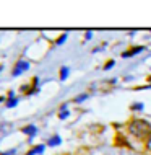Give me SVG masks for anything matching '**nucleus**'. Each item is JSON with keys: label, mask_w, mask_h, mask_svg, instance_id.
<instances>
[{"label": "nucleus", "mask_w": 151, "mask_h": 155, "mask_svg": "<svg viewBox=\"0 0 151 155\" xmlns=\"http://www.w3.org/2000/svg\"><path fill=\"white\" fill-rule=\"evenodd\" d=\"M132 110H138V111H141V110H143V104H141V103H135V104H132Z\"/></svg>", "instance_id": "10"}, {"label": "nucleus", "mask_w": 151, "mask_h": 155, "mask_svg": "<svg viewBox=\"0 0 151 155\" xmlns=\"http://www.w3.org/2000/svg\"><path fill=\"white\" fill-rule=\"evenodd\" d=\"M44 145H36L34 149H31V152H28V155H37V153H42Z\"/></svg>", "instance_id": "4"}, {"label": "nucleus", "mask_w": 151, "mask_h": 155, "mask_svg": "<svg viewBox=\"0 0 151 155\" xmlns=\"http://www.w3.org/2000/svg\"><path fill=\"white\" fill-rule=\"evenodd\" d=\"M28 69H29V64H28V62H24V61H20L18 64H16L15 70H13V75H20L21 72H24V70H28Z\"/></svg>", "instance_id": "2"}, {"label": "nucleus", "mask_w": 151, "mask_h": 155, "mask_svg": "<svg viewBox=\"0 0 151 155\" xmlns=\"http://www.w3.org/2000/svg\"><path fill=\"white\" fill-rule=\"evenodd\" d=\"M141 51H143V48H133V49H130V51L124 52V59H125V57H132V56H135V54L141 52Z\"/></svg>", "instance_id": "3"}, {"label": "nucleus", "mask_w": 151, "mask_h": 155, "mask_svg": "<svg viewBox=\"0 0 151 155\" xmlns=\"http://www.w3.org/2000/svg\"><path fill=\"white\" fill-rule=\"evenodd\" d=\"M65 38H67V35H64L62 38H58V39H57V44H62V43L65 41Z\"/></svg>", "instance_id": "12"}, {"label": "nucleus", "mask_w": 151, "mask_h": 155, "mask_svg": "<svg viewBox=\"0 0 151 155\" xmlns=\"http://www.w3.org/2000/svg\"><path fill=\"white\" fill-rule=\"evenodd\" d=\"M0 155H11V152H10V153H8V152H5V153H0Z\"/></svg>", "instance_id": "15"}, {"label": "nucleus", "mask_w": 151, "mask_h": 155, "mask_svg": "<svg viewBox=\"0 0 151 155\" xmlns=\"http://www.w3.org/2000/svg\"><path fill=\"white\" fill-rule=\"evenodd\" d=\"M67 116H68V111H67L65 108H62V113H58V118H60V119H65Z\"/></svg>", "instance_id": "9"}, {"label": "nucleus", "mask_w": 151, "mask_h": 155, "mask_svg": "<svg viewBox=\"0 0 151 155\" xmlns=\"http://www.w3.org/2000/svg\"><path fill=\"white\" fill-rule=\"evenodd\" d=\"M60 72H62V74H60V80H65V78L68 77V69H67V67H64Z\"/></svg>", "instance_id": "7"}, {"label": "nucleus", "mask_w": 151, "mask_h": 155, "mask_svg": "<svg viewBox=\"0 0 151 155\" xmlns=\"http://www.w3.org/2000/svg\"><path fill=\"white\" fill-rule=\"evenodd\" d=\"M47 144L50 145V147H54V145H58V144H60V137H57V136H55L54 139H50Z\"/></svg>", "instance_id": "6"}, {"label": "nucleus", "mask_w": 151, "mask_h": 155, "mask_svg": "<svg viewBox=\"0 0 151 155\" xmlns=\"http://www.w3.org/2000/svg\"><path fill=\"white\" fill-rule=\"evenodd\" d=\"M128 131H130V134H133L135 137L148 139L149 134H151V124L148 123V121H143V119H135V121L130 123Z\"/></svg>", "instance_id": "1"}, {"label": "nucleus", "mask_w": 151, "mask_h": 155, "mask_svg": "<svg viewBox=\"0 0 151 155\" xmlns=\"http://www.w3.org/2000/svg\"><path fill=\"white\" fill-rule=\"evenodd\" d=\"M149 82H151V77H149Z\"/></svg>", "instance_id": "16"}, {"label": "nucleus", "mask_w": 151, "mask_h": 155, "mask_svg": "<svg viewBox=\"0 0 151 155\" xmlns=\"http://www.w3.org/2000/svg\"><path fill=\"white\" fill-rule=\"evenodd\" d=\"M146 149H148V150H151V134H149L148 140H146Z\"/></svg>", "instance_id": "11"}, {"label": "nucleus", "mask_w": 151, "mask_h": 155, "mask_svg": "<svg viewBox=\"0 0 151 155\" xmlns=\"http://www.w3.org/2000/svg\"><path fill=\"white\" fill-rule=\"evenodd\" d=\"M114 65V61H111V62H107L106 64V67H104V69H111V67Z\"/></svg>", "instance_id": "13"}, {"label": "nucleus", "mask_w": 151, "mask_h": 155, "mask_svg": "<svg viewBox=\"0 0 151 155\" xmlns=\"http://www.w3.org/2000/svg\"><path fill=\"white\" fill-rule=\"evenodd\" d=\"M85 98H88V96L86 95H81V96H78V98H77V101H83Z\"/></svg>", "instance_id": "14"}, {"label": "nucleus", "mask_w": 151, "mask_h": 155, "mask_svg": "<svg viewBox=\"0 0 151 155\" xmlns=\"http://www.w3.org/2000/svg\"><path fill=\"white\" fill-rule=\"evenodd\" d=\"M16 103H18V100H16V98H11L10 101H7V106H8V108H13V106H16Z\"/></svg>", "instance_id": "8"}, {"label": "nucleus", "mask_w": 151, "mask_h": 155, "mask_svg": "<svg viewBox=\"0 0 151 155\" xmlns=\"http://www.w3.org/2000/svg\"><path fill=\"white\" fill-rule=\"evenodd\" d=\"M21 131L24 134H33V136H34V134H36V127H34V124H33V126H26V127H23Z\"/></svg>", "instance_id": "5"}]
</instances>
